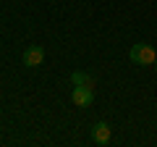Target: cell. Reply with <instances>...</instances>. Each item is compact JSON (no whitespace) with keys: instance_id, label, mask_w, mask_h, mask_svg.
<instances>
[{"instance_id":"277c9868","label":"cell","mask_w":157,"mask_h":147,"mask_svg":"<svg viewBox=\"0 0 157 147\" xmlns=\"http://www.w3.org/2000/svg\"><path fill=\"white\" fill-rule=\"evenodd\" d=\"M113 137V129L110 124H105V121H97L94 126H92V139H94V145H107Z\"/></svg>"},{"instance_id":"6da1fadb","label":"cell","mask_w":157,"mask_h":147,"mask_svg":"<svg viewBox=\"0 0 157 147\" xmlns=\"http://www.w3.org/2000/svg\"><path fill=\"white\" fill-rule=\"evenodd\" d=\"M157 61V53L152 45H147V42H136L134 47H131V63H136V66H155Z\"/></svg>"},{"instance_id":"5b68a950","label":"cell","mask_w":157,"mask_h":147,"mask_svg":"<svg viewBox=\"0 0 157 147\" xmlns=\"http://www.w3.org/2000/svg\"><path fill=\"white\" fill-rule=\"evenodd\" d=\"M71 84H86V87H92L94 79H92L89 74H84V71H73L71 74Z\"/></svg>"},{"instance_id":"8992f818","label":"cell","mask_w":157,"mask_h":147,"mask_svg":"<svg viewBox=\"0 0 157 147\" xmlns=\"http://www.w3.org/2000/svg\"><path fill=\"white\" fill-rule=\"evenodd\" d=\"M155 68H157V61H155Z\"/></svg>"},{"instance_id":"3957f363","label":"cell","mask_w":157,"mask_h":147,"mask_svg":"<svg viewBox=\"0 0 157 147\" xmlns=\"http://www.w3.org/2000/svg\"><path fill=\"white\" fill-rule=\"evenodd\" d=\"M21 61H24V66H29V68L42 66V61H45V47L42 45H29L26 50H24Z\"/></svg>"},{"instance_id":"7a4b0ae2","label":"cell","mask_w":157,"mask_h":147,"mask_svg":"<svg viewBox=\"0 0 157 147\" xmlns=\"http://www.w3.org/2000/svg\"><path fill=\"white\" fill-rule=\"evenodd\" d=\"M71 100H73V105H78V108H89L92 102H94V92H92V87H86V84H73Z\"/></svg>"}]
</instances>
